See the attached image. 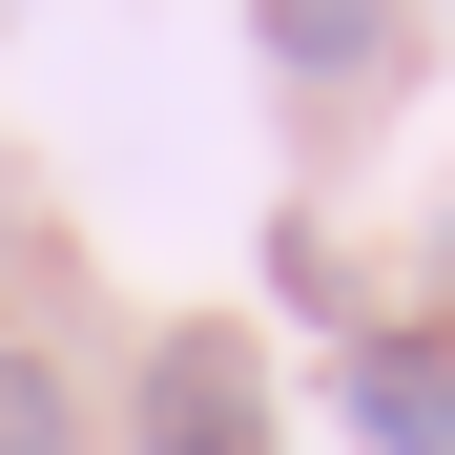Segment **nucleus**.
Here are the masks:
<instances>
[{"instance_id":"7ed1b4c3","label":"nucleus","mask_w":455,"mask_h":455,"mask_svg":"<svg viewBox=\"0 0 455 455\" xmlns=\"http://www.w3.org/2000/svg\"><path fill=\"white\" fill-rule=\"evenodd\" d=\"M249 21H269L290 84H372V62H394V0H249Z\"/></svg>"},{"instance_id":"20e7f679","label":"nucleus","mask_w":455,"mask_h":455,"mask_svg":"<svg viewBox=\"0 0 455 455\" xmlns=\"http://www.w3.org/2000/svg\"><path fill=\"white\" fill-rule=\"evenodd\" d=\"M0 455H62V394H42L21 352H0Z\"/></svg>"},{"instance_id":"f257e3e1","label":"nucleus","mask_w":455,"mask_h":455,"mask_svg":"<svg viewBox=\"0 0 455 455\" xmlns=\"http://www.w3.org/2000/svg\"><path fill=\"white\" fill-rule=\"evenodd\" d=\"M145 455H269L249 331H166V352H145Z\"/></svg>"},{"instance_id":"f03ea898","label":"nucleus","mask_w":455,"mask_h":455,"mask_svg":"<svg viewBox=\"0 0 455 455\" xmlns=\"http://www.w3.org/2000/svg\"><path fill=\"white\" fill-rule=\"evenodd\" d=\"M352 435H372V455H455V352L372 331V352H352Z\"/></svg>"}]
</instances>
